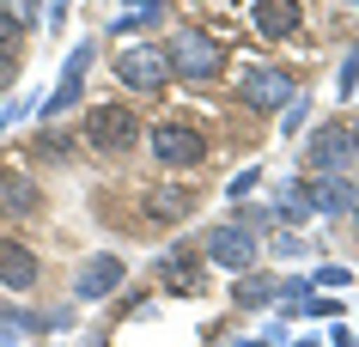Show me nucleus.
<instances>
[{"label":"nucleus","instance_id":"nucleus-1","mask_svg":"<svg viewBox=\"0 0 359 347\" xmlns=\"http://www.w3.org/2000/svg\"><path fill=\"white\" fill-rule=\"evenodd\" d=\"M165 67H170V74H183V79H213L219 67H226V49H219L208 31L183 25V31L170 37V49H165Z\"/></svg>","mask_w":359,"mask_h":347},{"label":"nucleus","instance_id":"nucleus-2","mask_svg":"<svg viewBox=\"0 0 359 347\" xmlns=\"http://www.w3.org/2000/svg\"><path fill=\"white\" fill-rule=\"evenodd\" d=\"M86 140H92V153H134V140H140L134 104H97L86 116Z\"/></svg>","mask_w":359,"mask_h":347},{"label":"nucleus","instance_id":"nucleus-3","mask_svg":"<svg viewBox=\"0 0 359 347\" xmlns=\"http://www.w3.org/2000/svg\"><path fill=\"white\" fill-rule=\"evenodd\" d=\"M92 55H97V43H74L67 49V61H61V79H55V92H49V104H43V116H61V110H74L79 92H86V74H92Z\"/></svg>","mask_w":359,"mask_h":347},{"label":"nucleus","instance_id":"nucleus-4","mask_svg":"<svg viewBox=\"0 0 359 347\" xmlns=\"http://www.w3.org/2000/svg\"><path fill=\"white\" fill-rule=\"evenodd\" d=\"M116 74H122V86H134V92H158V86L170 79V67H165V49L128 43V49L116 55Z\"/></svg>","mask_w":359,"mask_h":347},{"label":"nucleus","instance_id":"nucleus-5","mask_svg":"<svg viewBox=\"0 0 359 347\" xmlns=\"http://www.w3.org/2000/svg\"><path fill=\"white\" fill-rule=\"evenodd\" d=\"M201 250H208V262H219V268H231V274L256 268V238H250V226H213Z\"/></svg>","mask_w":359,"mask_h":347},{"label":"nucleus","instance_id":"nucleus-6","mask_svg":"<svg viewBox=\"0 0 359 347\" xmlns=\"http://www.w3.org/2000/svg\"><path fill=\"white\" fill-rule=\"evenodd\" d=\"M152 153L165 158V165H201L208 158V140L195 135V128H183V122H158L152 128Z\"/></svg>","mask_w":359,"mask_h":347},{"label":"nucleus","instance_id":"nucleus-7","mask_svg":"<svg viewBox=\"0 0 359 347\" xmlns=\"http://www.w3.org/2000/svg\"><path fill=\"white\" fill-rule=\"evenodd\" d=\"M347 153H353V140H347V128L341 122H323L317 135H311V147H304V165L323 177H335L341 165H347Z\"/></svg>","mask_w":359,"mask_h":347},{"label":"nucleus","instance_id":"nucleus-8","mask_svg":"<svg viewBox=\"0 0 359 347\" xmlns=\"http://www.w3.org/2000/svg\"><path fill=\"white\" fill-rule=\"evenodd\" d=\"M122 274H128V262H122V256H92V262H86V268H79V280H74V299H86V305H92V299H110L116 287H122Z\"/></svg>","mask_w":359,"mask_h":347},{"label":"nucleus","instance_id":"nucleus-9","mask_svg":"<svg viewBox=\"0 0 359 347\" xmlns=\"http://www.w3.org/2000/svg\"><path fill=\"white\" fill-rule=\"evenodd\" d=\"M37 250L31 244H19V238H0V287H13V292H25V287H37Z\"/></svg>","mask_w":359,"mask_h":347},{"label":"nucleus","instance_id":"nucleus-10","mask_svg":"<svg viewBox=\"0 0 359 347\" xmlns=\"http://www.w3.org/2000/svg\"><path fill=\"white\" fill-rule=\"evenodd\" d=\"M286 97H292V79H286L280 67H250V74H244V104H256V110H280Z\"/></svg>","mask_w":359,"mask_h":347},{"label":"nucleus","instance_id":"nucleus-11","mask_svg":"<svg viewBox=\"0 0 359 347\" xmlns=\"http://www.w3.org/2000/svg\"><path fill=\"white\" fill-rule=\"evenodd\" d=\"M256 31L262 37H292L299 31V0H256Z\"/></svg>","mask_w":359,"mask_h":347},{"label":"nucleus","instance_id":"nucleus-12","mask_svg":"<svg viewBox=\"0 0 359 347\" xmlns=\"http://www.w3.org/2000/svg\"><path fill=\"white\" fill-rule=\"evenodd\" d=\"M37 207V183L25 171H0V213H31Z\"/></svg>","mask_w":359,"mask_h":347},{"label":"nucleus","instance_id":"nucleus-13","mask_svg":"<svg viewBox=\"0 0 359 347\" xmlns=\"http://www.w3.org/2000/svg\"><path fill=\"white\" fill-rule=\"evenodd\" d=\"M304 201H311L317 213H347V201H353V189H347L341 177H323L317 189H304Z\"/></svg>","mask_w":359,"mask_h":347},{"label":"nucleus","instance_id":"nucleus-14","mask_svg":"<svg viewBox=\"0 0 359 347\" xmlns=\"http://www.w3.org/2000/svg\"><path fill=\"white\" fill-rule=\"evenodd\" d=\"M195 195L189 189H152V219H189Z\"/></svg>","mask_w":359,"mask_h":347},{"label":"nucleus","instance_id":"nucleus-15","mask_svg":"<svg viewBox=\"0 0 359 347\" xmlns=\"http://www.w3.org/2000/svg\"><path fill=\"white\" fill-rule=\"evenodd\" d=\"M274 292H280V280H268V274H244L231 299H238V305H244V311H262L268 299H274Z\"/></svg>","mask_w":359,"mask_h":347},{"label":"nucleus","instance_id":"nucleus-16","mask_svg":"<svg viewBox=\"0 0 359 347\" xmlns=\"http://www.w3.org/2000/svg\"><path fill=\"white\" fill-rule=\"evenodd\" d=\"M31 25H37V13H31L25 0H13V13L0 6V49H13V43H19L25 31H31Z\"/></svg>","mask_w":359,"mask_h":347},{"label":"nucleus","instance_id":"nucleus-17","mask_svg":"<svg viewBox=\"0 0 359 347\" xmlns=\"http://www.w3.org/2000/svg\"><path fill=\"white\" fill-rule=\"evenodd\" d=\"M158 19H165V0H122L116 31H140V25H158Z\"/></svg>","mask_w":359,"mask_h":347},{"label":"nucleus","instance_id":"nucleus-18","mask_svg":"<svg viewBox=\"0 0 359 347\" xmlns=\"http://www.w3.org/2000/svg\"><path fill=\"white\" fill-rule=\"evenodd\" d=\"M274 213H280V219H304V213H311V201H304V183H292V177H286L280 189H274Z\"/></svg>","mask_w":359,"mask_h":347},{"label":"nucleus","instance_id":"nucleus-19","mask_svg":"<svg viewBox=\"0 0 359 347\" xmlns=\"http://www.w3.org/2000/svg\"><path fill=\"white\" fill-rule=\"evenodd\" d=\"M165 287H189V292H195V256H189V250H183V256L170 250V256H165Z\"/></svg>","mask_w":359,"mask_h":347},{"label":"nucleus","instance_id":"nucleus-20","mask_svg":"<svg viewBox=\"0 0 359 347\" xmlns=\"http://www.w3.org/2000/svg\"><path fill=\"white\" fill-rule=\"evenodd\" d=\"M299 311H311V317H341V299H299Z\"/></svg>","mask_w":359,"mask_h":347},{"label":"nucleus","instance_id":"nucleus-21","mask_svg":"<svg viewBox=\"0 0 359 347\" xmlns=\"http://www.w3.org/2000/svg\"><path fill=\"white\" fill-rule=\"evenodd\" d=\"M256 183H262V171H238V177H231V201H238V195H250V189H256Z\"/></svg>","mask_w":359,"mask_h":347},{"label":"nucleus","instance_id":"nucleus-22","mask_svg":"<svg viewBox=\"0 0 359 347\" xmlns=\"http://www.w3.org/2000/svg\"><path fill=\"white\" fill-rule=\"evenodd\" d=\"M353 86H359V49L341 61V92H353Z\"/></svg>","mask_w":359,"mask_h":347},{"label":"nucleus","instance_id":"nucleus-23","mask_svg":"<svg viewBox=\"0 0 359 347\" xmlns=\"http://www.w3.org/2000/svg\"><path fill=\"white\" fill-rule=\"evenodd\" d=\"M317 287H347V268H317Z\"/></svg>","mask_w":359,"mask_h":347},{"label":"nucleus","instance_id":"nucleus-24","mask_svg":"<svg viewBox=\"0 0 359 347\" xmlns=\"http://www.w3.org/2000/svg\"><path fill=\"white\" fill-rule=\"evenodd\" d=\"M0 347H19V329L13 323H0Z\"/></svg>","mask_w":359,"mask_h":347},{"label":"nucleus","instance_id":"nucleus-25","mask_svg":"<svg viewBox=\"0 0 359 347\" xmlns=\"http://www.w3.org/2000/svg\"><path fill=\"white\" fill-rule=\"evenodd\" d=\"M347 140H353V153H359V128H347Z\"/></svg>","mask_w":359,"mask_h":347},{"label":"nucleus","instance_id":"nucleus-26","mask_svg":"<svg viewBox=\"0 0 359 347\" xmlns=\"http://www.w3.org/2000/svg\"><path fill=\"white\" fill-rule=\"evenodd\" d=\"M231 347H268V341H231Z\"/></svg>","mask_w":359,"mask_h":347},{"label":"nucleus","instance_id":"nucleus-27","mask_svg":"<svg viewBox=\"0 0 359 347\" xmlns=\"http://www.w3.org/2000/svg\"><path fill=\"white\" fill-rule=\"evenodd\" d=\"M292 347H323V341H292Z\"/></svg>","mask_w":359,"mask_h":347},{"label":"nucleus","instance_id":"nucleus-28","mask_svg":"<svg viewBox=\"0 0 359 347\" xmlns=\"http://www.w3.org/2000/svg\"><path fill=\"white\" fill-rule=\"evenodd\" d=\"M0 6H13V0H0Z\"/></svg>","mask_w":359,"mask_h":347},{"label":"nucleus","instance_id":"nucleus-29","mask_svg":"<svg viewBox=\"0 0 359 347\" xmlns=\"http://www.w3.org/2000/svg\"><path fill=\"white\" fill-rule=\"evenodd\" d=\"M353 347H359V341H353Z\"/></svg>","mask_w":359,"mask_h":347}]
</instances>
